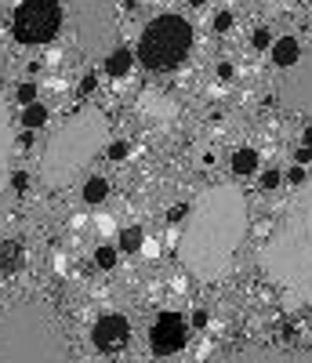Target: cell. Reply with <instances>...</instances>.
<instances>
[{
    "label": "cell",
    "instance_id": "6da1fadb",
    "mask_svg": "<svg viewBox=\"0 0 312 363\" xmlns=\"http://www.w3.org/2000/svg\"><path fill=\"white\" fill-rule=\"evenodd\" d=\"M247 233V203L236 189H207L189 211V225L182 236V262L200 280H218L236 258Z\"/></svg>",
    "mask_w": 312,
    "mask_h": 363
},
{
    "label": "cell",
    "instance_id": "7a4b0ae2",
    "mask_svg": "<svg viewBox=\"0 0 312 363\" xmlns=\"http://www.w3.org/2000/svg\"><path fill=\"white\" fill-rule=\"evenodd\" d=\"M258 262L262 272L291 301L301 306L312 301V174L269 233Z\"/></svg>",
    "mask_w": 312,
    "mask_h": 363
},
{
    "label": "cell",
    "instance_id": "3957f363",
    "mask_svg": "<svg viewBox=\"0 0 312 363\" xmlns=\"http://www.w3.org/2000/svg\"><path fill=\"white\" fill-rule=\"evenodd\" d=\"M0 363H73V345L48 298L0 306Z\"/></svg>",
    "mask_w": 312,
    "mask_h": 363
},
{
    "label": "cell",
    "instance_id": "277c9868",
    "mask_svg": "<svg viewBox=\"0 0 312 363\" xmlns=\"http://www.w3.org/2000/svg\"><path fill=\"white\" fill-rule=\"evenodd\" d=\"M102 135H106V116L102 113H95V109L77 113L69 124L55 135V142L48 149V171H44V178L51 182V186L66 182L80 164L91 160V153L99 149Z\"/></svg>",
    "mask_w": 312,
    "mask_h": 363
},
{
    "label": "cell",
    "instance_id": "5b68a950",
    "mask_svg": "<svg viewBox=\"0 0 312 363\" xmlns=\"http://www.w3.org/2000/svg\"><path fill=\"white\" fill-rule=\"evenodd\" d=\"M193 48V26L182 15H156L138 40V58L145 69H174Z\"/></svg>",
    "mask_w": 312,
    "mask_h": 363
},
{
    "label": "cell",
    "instance_id": "8992f818",
    "mask_svg": "<svg viewBox=\"0 0 312 363\" xmlns=\"http://www.w3.org/2000/svg\"><path fill=\"white\" fill-rule=\"evenodd\" d=\"M62 29V4L58 0H22L11 11V37L26 48H40L55 40Z\"/></svg>",
    "mask_w": 312,
    "mask_h": 363
},
{
    "label": "cell",
    "instance_id": "52a82bcc",
    "mask_svg": "<svg viewBox=\"0 0 312 363\" xmlns=\"http://www.w3.org/2000/svg\"><path fill=\"white\" fill-rule=\"evenodd\" d=\"M279 102L291 113L312 116V40L301 48V62L284 77V84H279Z\"/></svg>",
    "mask_w": 312,
    "mask_h": 363
},
{
    "label": "cell",
    "instance_id": "ba28073f",
    "mask_svg": "<svg viewBox=\"0 0 312 363\" xmlns=\"http://www.w3.org/2000/svg\"><path fill=\"white\" fill-rule=\"evenodd\" d=\"M214 363H312V349H272V345H243Z\"/></svg>",
    "mask_w": 312,
    "mask_h": 363
},
{
    "label": "cell",
    "instance_id": "9c48e42d",
    "mask_svg": "<svg viewBox=\"0 0 312 363\" xmlns=\"http://www.w3.org/2000/svg\"><path fill=\"white\" fill-rule=\"evenodd\" d=\"M185 320L178 313H164V316H156L152 330H149V345L156 356H174L182 345H185Z\"/></svg>",
    "mask_w": 312,
    "mask_h": 363
},
{
    "label": "cell",
    "instance_id": "30bf717a",
    "mask_svg": "<svg viewBox=\"0 0 312 363\" xmlns=\"http://www.w3.org/2000/svg\"><path fill=\"white\" fill-rule=\"evenodd\" d=\"M91 342H95V349L102 352H120L123 345L131 342V323L123 316H102L95 327H91Z\"/></svg>",
    "mask_w": 312,
    "mask_h": 363
},
{
    "label": "cell",
    "instance_id": "8fae6325",
    "mask_svg": "<svg viewBox=\"0 0 312 363\" xmlns=\"http://www.w3.org/2000/svg\"><path fill=\"white\" fill-rule=\"evenodd\" d=\"M272 62H276L279 69H294V66L301 62V44H298L294 37H279V40L272 44Z\"/></svg>",
    "mask_w": 312,
    "mask_h": 363
},
{
    "label": "cell",
    "instance_id": "7c38bea8",
    "mask_svg": "<svg viewBox=\"0 0 312 363\" xmlns=\"http://www.w3.org/2000/svg\"><path fill=\"white\" fill-rule=\"evenodd\" d=\"M131 62H135V58H131L128 48H113L109 58H106V73H109L113 80H123V77L131 73Z\"/></svg>",
    "mask_w": 312,
    "mask_h": 363
},
{
    "label": "cell",
    "instance_id": "4fadbf2b",
    "mask_svg": "<svg viewBox=\"0 0 312 363\" xmlns=\"http://www.w3.org/2000/svg\"><path fill=\"white\" fill-rule=\"evenodd\" d=\"M4 4V0H0ZM8 106H4V84H0V189H4V160H8Z\"/></svg>",
    "mask_w": 312,
    "mask_h": 363
},
{
    "label": "cell",
    "instance_id": "5bb4252c",
    "mask_svg": "<svg viewBox=\"0 0 312 363\" xmlns=\"http://www.w3.org/2000/svg\"><path fill=\"white\" fill-rule=\"evenodd\" d=\"M233 171L236 174H255L258 171V149H236L233 153Z\"/></svg>",
    "mask_w": 312,
    "mask_h": 363
},
{
    "label": "cell",
    "instance_id": "9a60e30c",
    "mask_svg": "<svg viewBox=\"0 0 312 363\" xmlns=\"http://www.w3.org/2000/svg\"><path fill=\"white\" fill-rule=\"evenodd\" d=\"M44 124H48V106L33 102V106L22 109V128H26V131H37V128H44Z\"/></svg>",
    "mask_w": 312,
    "mask_h": 363
},
{
    "label": "cell",
    "instance_id": "2e32d148",
    "mask_svg": "<svg viewBox=\"0 0 312 363\" xmlns=\"http://www.w3.org/2000/svg\"><path fill=\"white\" fill-rule=\"evenodd\" d=\"M18 265H22V247L15 244V240H8V244H0V269L11 272V269H18Z\"/></svg>",
    "mask_w": 312,
    "mask_h": 363
},
{
    "label": "cell",
    "instance_id": "e0dca14e",
    "mask_svg": "<svg viewBox=\"0 0 312 363\" xmlns=\"http://www.w3.org/2000/svg\"><path fill=\"white\" fill-rule=\"evenodd\" d=\"M106 196H109V182L106 178H91L87 186H84V200L87 203H102Z\"/></svg>",
    "mask_w": 312,
    "mask_h": 363
},
{
    "label": "cell",
    "instance_id": "ac0fdd59",
    "mask_svg": "<svg viewBox=\"0 0 312 363\" xmlns=\"http://www.w3.org/2000/svg\"><path fill=\"white\" fill-rule=\"evenodd\" d=\"M142 240H145L142 229L131 225V229H123V233H120V247H123V251H138V247H142Z\"/></svg>",
    "mask_w": 312,
    "mask_h": 363
},
{
    "label": "cell",
    "instance_id": "d6986e66",
    "mask_svg": "<svg viewBox=\"0 0 312 363\" xmlns=\"http://www.w3.org/2000/svg\"><path fill=\"white\" fill-rule=\"evenodd\" d=\"M15 99L22 102V109H26V106H33V102H37V87H33V84H18Z\"/></svg>",
    "mask_w": 312,
    "mask_h": 363
},
{
    "label": "cell",
    "instance_id": "ffe728a7",
    "mask_svg": "<svg viewBox=\"0 0 312 363\" xmlns=\"http://www.w3.org/2000/svg\"><path fill=\"white\" fill-rule=\"evenodd\" d=\"M95 262H99L102 269H113V265H116V251H113V247H99V251H95Z\"/></svg>",
    "mask_w": 312,
    "mask_h": 363
},
{
    "label": "cell",
    "instance_id": "44dd1931",
    "mask_svg": "<svg viewBox=\"0 0 312 363\" xmlns=\"http://www.w3.org/2000/svg\"><path fill=\"white\" fill-rule=\"evenodd\" d=\"M251 44H255L258 51H265V48H272L276 40H272V33H269V29H255V37H251Z\"/></svg>",
    "mask_w": 312,
    "mask_h": 363
},
{
    "label": "cell",
    "instance_id": "7402d4cb",
    "mask_svg": "<svg viewBox=\"0 0 312 363\" xmlns=\"http://www.w3.org/2000/svg\"><path fill=\"white\" fill-rule=\"evenodd\" d=\"M214 29H218V33H229V29H233V11H218L214 15Z\"/></svg>",
    "mask_w": 312,
    "mask_h": 363
},
{
    "label": "cell",
    "instance_id": "603a6c76",
    "mask_svg": "<svg viewBox=\"0 0 312 363\" xmlns=\"http://www.w3.org/2000/svg\"><path fill=\"white\" fill-rule=\"evenodd\" d=\"M279 182H284V178H279V171H265V174H262V189H265V193H272V189L279 186Z\"/></svg>",
    "mask_w": 312,
    "mask_h": 363
},
{
    "label": "cell",
    "instance_id": "cb8c5ba5",
    "mask_svg": "<svg viewBox=\"0 0 312 363\" xmlns=\"http://www.w3.org/2000/svg\"><path fill=\"white\" fill-rule=\"evenodd\" d=\"M185 218H189V207H182V203L167 211V222H171V225H178V222H185Z\"/></svg>",
    "mask_w": 312,
    "mask_h": 363
},
{
    "label": "cell",
    "instance_id": "d4e9b609",
    "mask_svg": "<svg viewBox=\"0 0 312 363\" xmlns=\"http://www.w3.org/2000/svg\"><path fill=\"white\" fill-rule=\"evenodd\" d=\"M287 182H291V186H298V189H301V186H305V182H308V174H305V167H301V164H298V167H291V174H287Z\"/></svg>",
    "mask_w": 312,
    "mask_h": 363
},
{
    "label": "cell",
    "instance_id": "484cf974",
    "mask_svg": "<svg viewBox=\"0 0 312 363\" xmlns=\"http://www.w3.org/2000/svg\"><path fill=\"white\" fill-rule=\"evenodd\" d=\"M26 186H29V174H26V171H15V174H11V189H15V193H22Z\"/></svg>",
    "mask_w": 312,
    "mask_h": 363
},
{
    "label": "cell",
    "instance_id": "4316f807",
    "mask_svg": "<svg viewBox=\"0 0 312 363\" xmlns=\"http://www.w3.org/2000/svg\"><path fill=\"white\" fill-rule=\"evenodd\" d=\"M128 157V142H113L109 145V160H123Z\"/></svg>",
    "mask_w": 312,
    "mask_h": 363
},
{
    "label": "cell",
    "instance_id": "83f0119b",
    "mask_svg": "<svg viewBox=\"0 0 312 363\" xmlns=\"http://www.w3.org/2000/svg\"><path fill=\"white\" fill-rule=\"evenodd\" d=\"M233 77H236V69H233L229 62H222V66H218V80H222V84H229Z\"/></svg>",
    "mask_w": 312,
    "mask_h": 363
},
{
    "label": "cell",
    "instance_id": "f1b7e54d",
    "mask_svg": "<svg viewBox=\"0 0 312 363\" xmlns=\"http://www.w3.org/2000/svg\"><path fill=\"white\" fill-rule=\"evenodd\" d=\"M294 160H298V164L305 167V164L312 160V149H308V145H301V149H298V153H294Z\"/></svg>",
    "mask_w": 312,
    "mask_h": 363
},
{
    "label": "cell",
    "instance_id": "f546056e",
    "mask_svg": "<svg viewBox=\"0 0 312 363\" xmlns=\"http://www.w3.org/2000/svg\"><path fill=\"white\" fill-rule=\"evenodd\" d=\"M91 91H95V77H84L80 80V95H91Z\"/></svg>",
    "mask_w": 312,
    "mask_h": 363
},
{
    "label": "cell",
    "instance_id": "4dcf8cb0",
    "mask_svg": "<svg viewBox=\"0 0 312 363\" xmlns=\"http://www.w3.org/2000/svg\"><path fill=\"white\" fill-rule=\"evenodd\" d=\"M305 145H308V149H312V128H308V131H305Z\"/></svg>",
    "mask_w": 312,
    "mask_h": 363
},
{
    "label": "cell",
    "instance_id": "1f68e13d",
    "mask_svg": "<svg viewBox=\"0 0 312 363\" xmlns=\"http://www.w3.org/2000/svg\"><path fill=\"white\" fill-rule=\"evenodd\" d=\"M189 4H196V8H204V4H207V0H189Z\"/></svg>",
    "mask_w": 312,
    "mask_h": 363
}]
</instances>
